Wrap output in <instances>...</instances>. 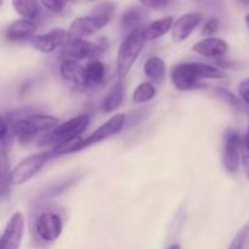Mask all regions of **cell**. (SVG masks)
Masks as SVG:
<instances>
[{
	"label": "cell",
	"instance_id": "7",
	"mask_svg": "<svg viewBox=\"0 0 249 249\" xmlns=\"http://www.w3.org/2000/svg\"><path fill=\"white\" fill-rule=\"evenodd\" d=\"M107 48V43L100 40L99 43H92L85 39H70L63 46V55L68 60H83V58H95L101 55Z\"/></svg>",
	"mask_w": 249,
	"mask_h": 249
},
{
	"label": "cell",
	"instance_id": "18",
	"mask_svg": "<svg viewBox=\"0 0 249 249\" xmlns=\"http://www.w3.org/2000/svg\"><path fill=\"white\" fill-rule=\"evenodd\" d=\"M173 24H174V19H173L172 16H168L164 17V18L153 21L148 26L143 27V36H145L146 41L155 40V39L164 36L165 33H168L173 28Z\"/></svg>",
	"mask_w": 249,
	"mask_h": 249
},
{
	"label": "cell",
	"instance_id": "4",
	"mask_svg": "<svg viewBox=\"0 0 249 249\" xmlns=\"http://www.w3.org/2000/svg\"><path fill=\"white\" fill-rule=\"evenodd\" d=\"M58 118L46 114H33L26 118L10 123V130L14 138L18 139L21 142H27L38 133H44L57 126Z\"/></svg>",
	"mask_w": 249,
	"mask_h": 249
},
{
	"label": "cell",
	"instance_id": "5",
	"mask_svg": "<svg viewBox=\"0 0 249 249\" xmlns=\"http://www.w3.org/2000/svg\"><path fill=\"white\" fill-rule=\"evenodd\" d=\"M90 123V117L88 114H79V116H75L73 118H71L70 121H66L63 123L58 124L56 128L53 129L50 134L44 136L38 143H43L44 145H49V143H57L62 142V141L67 140V139L75 138V136H79L83 131H85V129L88 128Z\"/></svg>",
	"mask_w": 249,
	"mask_h": 249
},
{
	"label": "cell",
	"instance_id": "10",
	"mask_svg": "<svg viewBox=\"0 0 249 249\" xmlns=\"http://www.w3.org/2000/svg\"><path fill=\"white\" fill-rule=\"evenodd\" d=\"M125 119L126 117L124 113L116 114V116H113L112 118H109L106 123L102 124L100 128H97L96 130L92 131L87 139L83 140L82 145L79 146V151L83 150V148L88 147V146H91L92 143L101 142V141L106 140V139L118 134L119 131L122 130V128L124 126Z\"/></svg>",
	"mask_w": 249,
	"mask_h": 249
},
{
	"label": "cell",
	"instance_id": "22",
	"mask_svg": "<svg viewBox=\"0 0 249 249\" xmlns=\"http://www.w3.org/2000/svg\"><path fill=\"white\" fill-rule=\"evenodd\" d=\"M105 73H106V68L105 65L99 60H92L85 67V74H87L88 85L89 87H94V85H99L102 83L105 78Z\"/></svg>",
	"mask_w": 249,
	"mask_h": 249
},
{
	"label": "cell",
	"instance_id": "33",
	"mask_svg": "<svg viewBox=\"0 0 249 249\" xmlns=\"http://www.w3.org/2000/svg\"><path fill=\"white\" fill-rule=\"evenodd\" d=\"M168 249H181V248H180L179 245H177V243H175V245H172Z\"/></svg>",
	"mask_w": 249,
	"mask_h": 249
},
{
	"label": "cell",
	"instance_id": "14",
	"mask_svg": "<svg viewBox=\"0 0 249 249\" xmlns=\"http://www.w3.org/2000/svg\"><path fill=\"white\" fill-rule=\"evenodd\" d=\"M203 19L202 14L198 12H190L180 16L174 22L172 28V36L175 41H184L192 34V32L199 26Z\"/></svg>",
	"mask_w": 249,
	"mask_h": 249
},
{
	"label": "cell",
	"instance_id": "26",
	"mask_svg": "<svg viewBox=\"0 0 249 249\" xmlns=\"http://www.w3.org/2000/svg\"><path fill=\"white\" fill-rule=\"evenodd\" d=\"M219 27H220V22L218 18H209L208 21L204 23L203 29H202V36H212L219 31Z\"/></svg>",
	"mask_w": 249,
	"mask_h": 249
},
{
	"label": "cell",
	"instance_id": "28",
	"mask_svg": "<svg viewBox=\"0 0 249 249\" xmlns=\"http://www.w3.org/2000/svg\"><path fill=\"white\" fill-rule=\"evenodd\" d=\"M143 6L156 10H163L169 6L172 0H139Z\"/></svg>",
	"mask_w": 249,
	"mask_h": 249
},
{
	"label": "cell",
	"instance_id": "1",
	"mask_svg": "<svg viewBox=\"0 0 249 249\" xmlns=\"http://www.w3.org/2000/svg\"><path fill=\"white\" fill-rule=\"evenodd\" d=\"M170 78L177 89L190 91L206 87L201 82L202 79H223L225 78V73L213 66L190 62L174 66L170 72Z\"/></svg>",
	"mask_w": 249,
	"mask_h": 249
},
{
	"label": "cell",
	"instance_id": "31",
	"mask_svg": "<svg viewBox=\"0 0 249 249\" xmlns=\"http://www.w3.org/2000/svg\"><path fill=\"white\" fill-rule=\"evenodd\" d=\"M196 1L212 10H219L223 6V0H196Z\"/></svg>",
	"mask_w": 249,
	"mask_h": 249
},
{
	"label": "cell",
	"instance_id": "13",
	"mask_svg": "<svg viewBox=\"0 0 249 249\" xmlns=\"http://www.w3.org/2000/svg\"><path fill=\"white\" fill-rule=\"evenodd\" d=\"M243 140L237 133H229L224 145L223 162L224 167L229 173H236L240 167L241 152H242Z\"/></svg>",
	"mask_w": 249,
	"mask_h": 249
},
{
	"label": "cell",
	"instance_id": "6",
	"mask_svg": "<svg viewBox=\"0 0 249 249\" xmlns=\"http://www.w3.org/2000/svg\"><path fill=\"white\" fill-rule=\"evenodd\" d=\"M50 153H36L24 158L7 174V185H21L31 180L44 167Z\"/></svg>",
	"mask_w": 249,
	"mask_h": 249
},
{
	"label": "cell",
	"instance_id": "36",
	"mask_svg": "<svg viewBox=\"0 0 249 249\" xmlns=\"http://www.w3.org/2000/svg\"><path fill=\"white\" fill-rule=\"evenodd\" d=\"M1 1H4V0H1Z\"/></svg>",
	"mask_w": 249,
	"mask_h": 249
},
{
	"label": "cell",
	"instance_id": "29",
	"mask_svg": "<svg viewBox=\"0 0 249 249\" xmlns=\"http://www.w3.org/2000/svg\"><path fill=\"white\" fill-rule=\"evenodd\" d=\"M238 92H240V96L242 99V101L249 106V77L240 83V85H238Z\"/></svg>",
	"mask_w": 249,
	"mask_h": 249
},
{
	"label": "cell",
	"instance_id": "25",
	"mask_svg": "<svg viewBox=\"0 0 249 249\" xmlns=\"http://www.w3.org/2000/svg\"><path fill=\"white\" fill-rule=\"evenodd\" d=\"M68 1L70 0H40V4H43V6L48 9L49 11L60 14L61 11H63Z\"/></svg>",
	"mask_w": 249,
	"mask_h": 249
},
{
	"label": "cell",
	"instance_id": "23",
	"mask_svg": "<svg viewBox=\"0 0 249 249\" xmlns=\"http://www.w3.org/2000/svg\"><path fill=\"white\" fill-rule=\"evenodd\" d=\"M156 95V87L153 83L151 82H143L141 83L136 89L134 90L133 94V101L135 104H145V102L150 101L155 97Z\"/></svg>",
	"mask_w": 249,
	"mask_h": 249
},
{
	"label": "cell",
	"instance_id": "20",
	"mask_svg": "<svg viewBox=\"0 0 249 249\" xmlns=\"http://www.w3.org/2000/svg\"><path fill=\"white\" fill-rule=\"evenodd\" d=\"M15 11L26 19L38 18L40 15V4L39 0H11Z\"/></svg>",
	"mask_w": 249,
	"mask_h": 249
},
{
	"label": "cell",
	"instance_id": "34",
	"mask_svg": "<svg viewBox=\"0 0 249 249\" xmlns=\"http://www.w3.org/2000/svg\"><path fill=\"white\" fill-rule=\"evenodd\" d=\"M246 23H247V26H248V28H249V14L247 15V16H246Z\"/></svg>",
	"mask_w": 249,
	"mask_h": 249
},
{
	"label": "cell",
	"instance_id": "12",
	"mask_svg": "<svg viewBox=\"0 0 249 249\" xmlns=\"http://www.w3.org/2000/svg\"><path fill=\"white\" fill-rule=\"evenodd\" d=\"M70 40V33L62 28H55L45 34H39L32 39V44L41 53H53L57 48L65 46Z\"/></svg>",
	"mask_w": 249,
	"mask_h": 249
},
{
	"label": "cell",
	"instance_id": "2",
	"mask_svg": "<svg viewBox=\"0 0 249 249\" xmlns=\"http://www.w3.org/2000/svg\"><path fill=\"white\" fill-rule=\"evenodd\" d=\"M114 6L113 2H101L92 10L90 16L78 17L71 23L70 39H84V36H91L95 32L104 28L112 18Z\"/></svg>",
	"mask_w": 249,
	"mask_h": 249
},
{
	"label": "cell",
	"instance_id": "8",
	"mask_svg": "<svg viewBox=\"0 0 249 249\" xmlns=\"http://www.w3.org/2000/svg\"><path fill=\"white\" fill-rule=\"evenodd\" d=\"M38 237L44 242H53L61 236L63 230L62 219L53 212H44L34 223Z\"/></svg>",
	"mask_w": 249,
	"mask_h": 249
},
{
	"label": "cell",
	"instance_id": "27",
	"mask_svg": "<svg viewBox=\"0 0 249 249\" xmlns=\"http://www.w3.org/2000/svg\"><path fill=\"white\" fill-rule=\"evenodd\" d=\"M246 237H247V228L241 230L240 232L233 237L232 242L230 243L228 249H243V247H245Z\"/></svg>",
	"mask_w": 249,
	"mask_h": 249
},
{
	"label": "cell",
	"instance_id": "17",
	"mask_svg": "<svg viewBox=\"0 0 249 249\" xmlns=\"http://www.w3.org/2000/svg\"><path fill=\"white\" fill-rule=\"evenodd\" d=\"M143 72H145L146 77L150 79L151 83H153V84H160L164 80L165 72H167L164 61L160 57H157V56L150 57L145 62Z\"/></svg>",
	"mask_w": 249,
	"mask_h": 249
},
{
	"label": "cell",
	"instance_id": "11",
	"mask_svg": "<svg viewBox=\"0 0 249 249\" xmlns=\"http://www.w3.org/2000/svg\"><path fill=\"white\" fill-rule=\"evenodd\" d=\"M24 231V216L21 212L12 214L1 236L0 249H19Z\"/></svg>",
	"mask_w": 249,
	"mask_h": 249
},
{
	"label": "cell",
	"instance_id": "16",
	"mask_svg": "<svg viewBox=\"0 0 249 249\" xmlns=\"http://www.w3.org/2000/svg\"><path fill=\"white\" fill-rule=\"evenodd\" d=\"M36 31V24L31 19H16L9 24L6 28V38L11 41L23 40L34 36Z\"/></svg>",
	"mask_w": 249,
	"mask_h": 249
},
{
	"label": "cell",
	"instance_id": "35",
	"mask_svg": "<svg viewBox=\"0 0 249 249\" xmlns=\"http://www.w3.org/2000/svg\"><path fill=\"white\" fill-rule=\"evenodd\" d=\"M248 121H249V116H248ZM248 125H249V123H248Z\"/></svg>",
	"mask_w": 249,
	"mask_h": 249
},
{
	"label": "cell",
	"instance_id": "19",
	"mask_svg": "<svg viewBox=\"0 0 249 249\" xmlns=\"http://www.w3.org/2000/svg\"><path fill=\"white\" fill-rule=\"evenodd\" d=\"M146 18L145 10L139 6H133L126 10L121 18V24L124 31H129V33L135 29L140 28L141 23Z\"/></svg>",
	"mask_w": 249,
	"mask_h": 249
},
{
	"label": "cell",
	"instance_id": "3",
	"mask_svg": "<svg viewBox=\"0 0 249 249\" xmlns=\"http://www.w3.org/2000/svg\"><path fill=\"white\" fill-rule=\"evenodd\" d=\"M145 36H143V27L135 29L128 33L121 44L117 56V75L119 80H123L131 70L133 65L142 51L145 45Z\"/></svg>",
	"mask_w": 249,
	"mask_h": 249
},
{
	"label": "cell",
	"instance_id": "30",
	"mask_svg": "<svg viewBox=\"0 0 249 249\" xmlns=\"http://www.w3.org/2000/svg\"><path fill=\"white\" fill-rule=\"evenodd\" d=\"M241 162H242L243 170H245L246 177H247V179L249 180V151L245 146V142H243L242 152H241Z\"/></svg>",
	"mask_w": 249,
	"mask_h": 249
},
{
	"label": "cell",
	"instance_id": "32",
	"mask_svg": "<svg viewBox=\"0 0 249 249\" xmlns=\"http://www.w3.org/2000/svg\"><path fill=\"white\" fill-rule=\"evenodd\" d=\"M243 142H245V146L247 147V150L249 151V125L247 128V131H246L245 138H243Z\"/></svg>",
	"mask_w": 249,
	"mask_h": 249
},
{
	"label": "cell",
	"instance_id": "24",
	"mask_svg": "<svg viewBox=\"0 0 249 249\" xmlns=\"http://www.w3.org/2000/svg\"><path fill=\"white\" fill-rule=\"evenodd\" d=\"M215 95L218 99H220L224 104H226L228 106H230L231 108H233L235 111L237 112H245V106H243V102L238 99L237 96L232 94L231 91L229 90L223 89V88H218L215 89Z\"/></svg>",
	"mask_w": 249,
	"mask_h": 249
},
{
	"label": "cell",
	"instance_id": "21",
	"mask_svg": "<svg viewBox=\"0 0 249 249\" xmlns=\"http://www.w3.org/2000/svg\"><path fill=\"white\" fill-rule=\"evenodd\" d=\"M124 97V87L122 80H118V83L113 85L111 90L107 92V95L105 96L104 101H102V111L109 113V112H113L114 109L118 108L121 106L122 101H123Z\"/></svg>",
	"mask_w": 249,
	"mask_h": 249
},
{
	"label": "cell",
	"instance_id": "15",
	"mask_svg": "<svg viewBox=\"0 0 249 249\" xmlns=\"http://www.w3.org/2000/svg\"><path fill=\"white\" fill-rule=\"evenodd\" d=\"M192 50L204 57L218 58L223 57L229 50V45L224 39L220 38H206L194 45Z\"/></svg>",
	"mask_w": 249,
	"mask_h": 249
},
{
	"label": "cell",
	"instance_id": "9",
	"mask_svg": "<svg viewBox=\"0 0 249 249\" xmlns=\"http://www.w3.org/2000/svg\"><path fill=\"white\" fill-rule=\"evenodd\" d=\"M60 75L67 87L75 91H84L88 85L85 67H83L78 61L66 58L60 66Z\"/></svg>",
	"mask_w": 249,
	"mask_h": 249
}]
</instances>
